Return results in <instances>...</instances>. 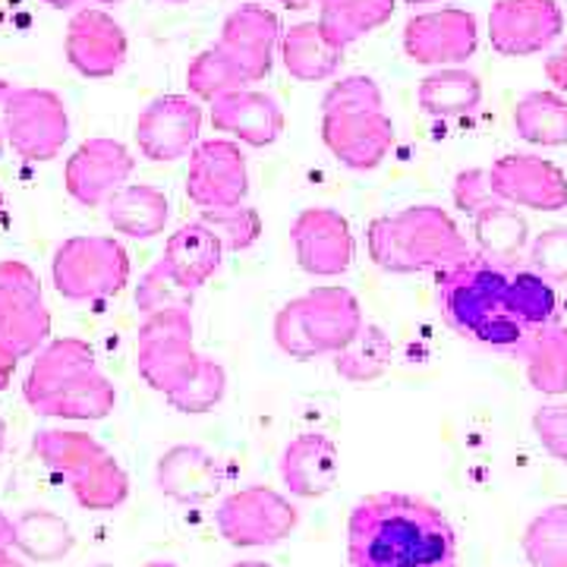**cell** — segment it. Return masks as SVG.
Masks as SVG:
<instances>
[{"instance_id":"48","label":"cell","mask_w":567,"mask_h":567,"mask_svg":"<svg viewBox=\"0 0 567 567\" xmlns=\"http://www.w3.org/2000/svg\"><path fill=\"white\" fill-rule=\"evenodd\" d=\"M17 357L13 353H7L3 347H0V391H7V385L13 382V372H17Z\"/></svg>"},{"instance_id":"11","label":"cell","mask_w":567,"mask_h":567,"mask_svg":"<svg viewBox=\"0 0 567 567\" xmlns=\"http://www.w3.org/2000/svg\"><path fill=\"white\" fill-rule=\"evenodd\" d=\"M290 240H293L297 262L312 278H341L357 256L350 221L338 208H324V205L303 208L293 218Z\"/></svg>"},{"instance_id":"10","label":"cell","mask_w":567,"mask_h":567,"mask_svg":"<svg viewBox=\"0 0 567 567\" xmlns=\"http://www.w3.org/2000/svg\"><path fill=\"white\" fill-rule=\"evenodd\" d=\"M480 48V20L464 7H442L410 17L404 25V54L420 66H461Z\"/></svg>"},{"instance_id":"50","label":"cell","mask_w":567,"mask_h":567,"mask_svg":"<svg viewBox=\"0 0 567 567\" xmlns=\"http://www.w3.org/2000/svg\"><path fill=\"white\" fill-rule=\"evenodd\" d=\"M17 548H7L0 546V567H22L20 561H17V555H13Z\"/></svg>"},{"instance_id":"45","label":"cell","mask_w":567,"mask_h":567,"mask_svg":"<svg viewBox=\"0 0 567 567\" xmlns=\"http://www.w3.org/2000/svg\"><path fill=\"white\" fill-rule=\"evenodd\" d=\"M533 435L548 454L567 466V401H551L533 413Z\"/></svg>"},{"instance_id":"38","label":"cell","mask_w":567,"mask_h":567,"mask_svg":"<svg viewBox=\"0 0 567 567\" xmlns=\"http://www.w3.org/2000/svg\"><path fill=\"white\" fill-rule=\"evenodd\" d=\"M186 89L203 102H218L230 92L249 89V80L218 44H212V48L199 51L186 66Z\"/></svg>"},{"instance_id":"15","label":"cell","mask_w":567,"mask_h":567,"mask_svg":"<svg viewBox=\"0 0 567 567\" xmlns=\"http://www.w3.org/2000/svg\"><path fill=\"white\" fill-rule=\"evenodd\" d=\"M492 189L502 203L533 212H561L567 208V174L539 155H502L488 167Z\"/></svg>"},{"instance_id":"40","label":"cell","mask_w":567,"mask_h":567,"mask_svg":"<svg viewBox=\"0 0 567 567\" xmlns=\"http://www.w3.org/2000/svg\"><path fill=\"white\" fill-rule=\"evenodd\" d=\"M193 300H196V290L183 287L162 259L152 265L136 284V309L142 316H155V312H167V309L193 312Z\"/></svg>"},{"instance_id":"53","label":"cell","mask_w":567,"mask_h":567,"mask_svg":"<svg viewBox=\"0 0 567 567\" xmlns=\"http://www.w3.org/2000/svg\"><path fill=\"white\" fill-rule=\"evenodd\" d=\"M3 447H7V423L0 420V454H3Z\"/></svg>"},{"instance_id":"59","label":"cell","mask_w":567,"mask_h":567,"mask_svg":"<svg viewBox=\"0 0 567 567\" xmlns=\"http://www.w3.org/2000/svg\"><path fill=\"white\" fill-rule=\"evenodd\" d=\"M0 208H3V193H0Z\"/></svg>"},{"instance_id":"21","label":"cell","mask_w":567,"mask_h":567,"mask_svg":"<svg viewBox=\"0 0 567 567\" xmlns=\"http://www.w3.org/2000/svg\"><path fill=\"white\" fill-rule=\"evenodd\" d=\"M155 486L177 505H203L224 486V466L199 445H174L155 464Z\"/></svg>"},{"instance_id":"8","label":"cell","mask_w":567,"mask_h":567,"mask_svg":"<svg viewBox=\"0 0 567 567\" xmlns=\"http://www.w3.org/2000/svg\"><path fill=\"white\" fill-rule=\"evenodd\" d=\"M7 145L25 162H51L70 140V114L51 89H13L3 104Z\"/></svg>"},{"instance_id":"26","label":"cell","mask_w":567,"mask_h":567,"mask_svg":"<svg viewBox=\"0 0 567 567\" xmlns=\"http://www.w3.org/2000/svg\"><path fill=\"white\" fill-rule=\"evenodd\" d=\"M107 224L133 240H152L158 237L171 221V203L158 186L148 183H126L104 203Z\"/></svg>"},{"instance_id":"43","label":"cell","mask_w":567,"mask_h":567,"mask_svg":"<svg viewBox=\"0 0 567 567\" xmlns=\"http://www.w3.org/2000/svg\"><path fill=\"white\" fill-rule=\"evenodd\" d=\"M527 268L543 275L548 284H567V227H548L529 240Z\"/></svg>"},{"instance_id":"33","label":"cell","mask_w":567,"mask_h":567,"mask_svg":"<svg viewBox=\"0 0 567 567\" xmlns=\"http://www.w3.org/2000/svg\"><path fill=\"white\" fill-rule=\"evenodd\" d=\"M398 0H319V25L324 39L347 51L394 17Z\"/></svg>"},{"instance_id":"46","label":"cell","mask_w":567,"mask_h":567,"mask_svg":"<svg viewBox=\"0 0 567 567\" xmlns=\"http://www.w3.org/2000/svg\"><path fill=\"white\" fill-rule=\"evenodd\" d=\"M451 196H454V205L464 212V215H480L483 208H488L492 203H502L498 196H495V189H492V181H488V171L486 167H470V171H461L457 177H454V189H451Z\"/></svg>"},{"instance_id":"9","label":"cell","mask_w":567,"mask_h":567,"mask_svg":"<svg viewBox=\"0 0 567 567\" xmlns=\"http://www.w3.org/2000/svg\"><path fill=\"white\" fill-rule=\"evenodd\" d=\"M51 334V312L35 271L20 259L0 262V347L17 360L39 353Z\"/></svg>"},{"instance_id":"52","label":"cell","mask_w":567,"mask_h":567,"mask_svg":"<svg viewBox=\"0 0 567 567\" xmlns=\"http://www.w3.org/2000/svg\"><path fill=\"white\" fill-rule=\"evenodd\" d=\"M48 7H54V10H70V7H80L82 0H44Z\"/></svg>"},{"instance_id":"3","label":"cell","mask_w":567,"mask_h":567,"mask_svg":"<svg viewBox=\"0 0 567 567\" xmlns=\"http://www.w3.org/2000/svg\"><path fill=\"white\" fill-rule=\"evenodd\" d=\"M369 259L391 275H442L473 252L461 227L439 205H410L382 215L365 230Z\"/></svg>"},{"instance_id":"25","label":"cell","mask_w":567,"mask_h":567,"mask_svg":"<svg viewBox=\"0 0 567 567\" xmlns=\"http://www.w3.org/2000/svg\"><path fill=\"white\" fill-rule=\"evenodd\" d=\"M224 244L218 240V234L208 227L205 221H189L177 227L167 244H164L162 262L171 268V275L189 287V290H199L218 268L224 259Z\"/></svg>"},{"instance_id":"30","label":"cell","mask_w":567,"mask_h":567,"mask_svg":"<svg viewBox=\"0 0 567 567\" xmlns=\"http://www.w3.org/2000/svg\"><path fill=\"white\" fill-rule=\"evenodd\" d=\"M114 404H117V391L111 385V379L95 365V369L82 372L80 379H73L66 388H61L54 398H48L35 413L51 416V420L95 423V420L111 416Z\"/></svg>"},{"instance_id":"36","label":"cell","mask_w":567,"mask_h":567,"mask_svg":"<svg viewBox=\"0 0 567 567\" xmlns=\"http://www.w3.org/2000/svg\"><path fill=\"white\" fill-rule=\"evenodd\" d=\"M507 306L517 316V322L527 331H539L555 322L558 316V293L555 284H548L533 268H511L507 278Z\"/></svg>"},{"instance_id":"58","label":"cell","mask_w":567,"mask_h":567,"mask_svg":"<svg viewBox=\"0 0 567 567\" xmlns=\"http://www.w3.org/2000/svg\"><path fill=\"white\" fill-rule=\"evenodd\" d=\"M171 3H186V0H171Z\"/></svg>"},{"instance_id":"6","label":"cell","mask_w":567,"mask_h":567,"mask_svg":"<svg viewBox=\"0 0 567 567\" xmlns=\"http://www.w3.org/2000/svg\"><path fill=\"white\" fill-rule=\"evenodd\" d=\"M203 363V353L193 344V312L167 309L145 316L136 334V369L142 382L171 398L181 391Z\"/></svg>"},{"instance_id":"34","label":"cell","mask_w":567,"mask_h":567,"mask_svg":"<svg viewBox=\"0 0 567 567\" xmlns=\"http://www.w3.org/2000/svg\"><path fill=\"white\" fill-rule=\"evenodd\" d=\"M517 136L539 148L567 145V95L561 92H527L514 107Z\"/></svg>"},{"instance_id":"14","label":"cell","mask_w":567,"mask_h":567,"mask_svg":"<svg viewBox=\"0 0 567 567\" xmlns=\"http://www.w3.org/2000/svg\"><path fill=\"white\" fill-rule=\"evenodd\" d=\"M203 133V107L189 95H162L142 107L136 121V142L148 162L186 158Z\"/></svg>"},{"instance_id":"19","label":"cell","mask_w":567,"mask_h":567,"mask_svg":"<svg viewBox=\"0 0 567 567\" xmlns=\"http://www.w3.org/2000/svg\"><path fill=\"white\" fill-rule=\"evenodd\" d=\"M322 142L350 171H375L394 145V123L385 111L322 114Z\"/></svg>"},{"instance_id":"39","label":"cell","mask_w":567,"mask_h":567,"mask_svg":"<svg viewBox=\"0 0 567 567\" xmlns=\"http://www.w3.org/2000/svg\"><path fill=\"white\" fill-rule=\"evenodd\" d=\"M224 394H227V369H224L218 360L203 357L199 372H196L181 391H174V394L164 398V401L174 406L177 413L199 416V413H208V410H215V406L221 404Z\"/></svg>"},{"instance_id":"57","label":"cell","mask_w":567,"mask_h":567,"mask_svg":"<svg viewBox=\"0 0 567 567\" xmlns=\"http://www.w3.org/2000/svg\"><path fill=\"white\" fill-rule=\"evenodd\" d=\"M3 145H7V136H3V130H0V155H3Z\"/></svg>"},{"instance_id":"23","label":"cell","mask_w":567,"mask_h":567,"mask_svg":"<svg viewBox=\"0 0 567 567\" xmlns=\"http://www.w3.org/2000/svg\"><path fill=\"white\" fill-rule=\"evenodd\" d=\"M212 126L244 145L265 148V145H275L281 140L284 111L271 95L240 89V92H230L218 102H212Z\"/></svg>"},{"instance_id":"2","label":"cell","mask_w":567,"mask_h":567,"mask_svg":"<svg viewBox=\"0 0 567 567\" xmlns=\"http://www.w3.org/2000/svg\"><path fill=\"white\" fill-rule=\"evenodd\" d=\"M435 278L442 316L461 338L492 350H524L533 331L517 322V316L507 306L511 268L488 262L480 252H470L464 262Z\"/></svg>"},{"instance_id":"20","label":"cell","mask_w":567,"mask_h":567,"mask_svg":"<svg viewBox=\"0 0 567 567\" xmlns=\"http://www.w3.org/2000/svg\"><path fill=\"white\" fill-rule=\"evenodd\" d=\"M303 306V322L319 357L341 353L360 331H363V306L341 284H322L312 287L300 297Z\"/></svg>"},{"instance_id":"12","label":"cell","mask_w":567,"mask_h":567,"mask_svg":"<svg viewBox=\"0 0 567 567\" xmlns=\"http://www.w3.org/2000/svg\"><path fill=\"white\" fill-rule=\"evenodd\" d=\"M565 32L558 0H498L488 13V41L505 58L543 54Z\"/></svg>"},{"instance_id":"37","label":"cell","mask_w":567,"mask_h":567,"mask_svg":"<svg viewBox=\"0 0 567 567\" xmlns=\"http://www.w3.org/2000/svg\"><path fill=\"white\" fill-rule=\"evenodd\" d=\"M520 548L529 567H567V505L543 507L524 529Z\"/></svg>"},{"instance_id":"60","label":"cell","mask_w":567,"mask_h":567,"mask_svg":"<svg viewBox=\"0 0 567 567\" xmlns=\"http://www.w3.org/2000/svg\"><path fill=\"white\" fill-rule=\"evenodd\" d=\"M92 567H114V565H92Z\"/></svg>"},{"instance_id":"22","label":"cell","mask_w":567,"mask_h":567,"mask_svg":"<svg viewBox=\"0 0 567 567\" xmlns=\"http://www.w3.org/2000/svg\"><path fill=\"white\" fill-rule=\"evenodd\" d=\"M278 470H281V483L290 495L322 498L338 483L341 454L324 432H303L284 447Z\"/></svg>"},{"instance_id":"27","label":"cell","mask_w":567,"mask_h":567,"mask_svg":"<svg viewBox=\"0 0 567 567\" xmlns=\"http://www.w3.org/2000/svg\"><path fill=\"white\" fill-rule=\"evenodd\" d=\"M416 104L423 114L435 117V121L466 117L483 104V82L464 66H442V70H432L420 82Z\"/></svg>"},{"instance_id":"7","label":"cell","mask_w":567,"mask_h":567,"mask_svg":"<svg viewBox=\"0 0 567 567\" xmlns=\"http://www.w3.org/2000/svg\"><path fill=\"white\" fill-rule=\"evenodd\" d=\"M300 524L297 505L278 488L246 486L230 492L215 511V527L234 548H268L284 543Z\"/></svg>"},{"instance_id":"44","label":"cell","mask_w":567,"mask_h":567,"mask_svg":"<svg viewBox=\"0 0 567 567\" xmlns=\"http://www.w3.org/2000/svg\"><path fill=\"white\" fill-rule=\"evenodd\" d=\"M275 344L290 360H316L319 357V350H316L309 331H306L300 297L278 309V316H275Z\"/></svg>"},{"instance_id":"35","label":"cell","mask_w":567,"mask_h":567,"mask_svg":"<svg viewBox=\"0 0 567 567\" xmlns=\"http://www.w3.org/2000/svg\"><path fill=\"white\" fill-rule=\"evenodd\" d=\"M391 360H394V344L385 334V328L375 322H365L363 331L341 353H334V369L347 382L365 385V382L382 379Z\"/></svg>"},{"instance_id":"13","label":"cell","mask_w":567,"mask_h":567,"mask_svg":"<svg viewBox=\"0 0 567 567\" xmlns=\"http://www.w3.org/2000/svg\"><path fill=\"white\" fill-rule=\"evenodd\" d=\"M249 167L246 155L234 140H205L189 152L186 196L203 212L246 203Z\"/></svg>"},{"instance_id":"55","label":"cell","mask_w":567,"mask_h":567,"mask_svg":"<svg viewBox=\"0 0 567 567\" xmlns=\"http://www.w3.org/2000/svg\"><path fill=\"white\" fill-rule=\"evenodd\" d=\"M410 7H425V3H439V0H406Z\"/></svg>"},{"instance_id":"28","label":"cell","mask_w":567,"mask_h":567,"mask_svg":"<svg viewBox=\"0 0 567 567\" xmlns=\"http://www.w3.org/2000/svg\"><path fill=\"white\" fill-rule=\"evenodd\" d=\"M473 234L480 256H486L488 262L517 268L520 259H527L529 227L514 205L492 203L480 215H473Z\"/></svg>"},{"instance_id":"5","label":"cell","mask_w":567,"mask_h":567,"mask_svg":"<svg viewBox=\"0 0 567 567\" xmlns=\"http://www.w3.org/2000/svg\"><path fill=\"white\" fill-rule=\"evenodd\" d=\"M51 281L63 300H107L130 284V252L114 237H70L51 259Z\"/></svg>"},{"instance_id":"41","label":"cell","mask_w":567,"mask_h":567,"mask_svg":"<svg viewBox=\"0 0 567 567\" xmlns=\"http://www.w3.org/2000/svg\"><path fill=\"white\" fill-rule=\"evenodd\" d=\"M224 244L227 252H244L252 249L262 237V215L252 208V205H227V208H208L203 212V218Z\"/></svg>"},{"instance_id":"47","label":"cell","mask_w":567,"mask_h":567,"mask_svg":"<svg viewBox=\"0 0 567 567\" xmlns=\"http://www.w3.org/2000/svg\"><path fill=\"white\" fill-rule=\"evenodd\" d=\"M546 76L555 85V92L567 95V44H561L555 54L546 58Z\"/></svg>"},{"instance_id":"49","label":"cell","mask_w":567,"mask_h":567,"mask_svg":"<svg viewBox=\"0 0 567 567\" xmlns=\"http://www.w3.org/2000/svg\"><path fill=\"white\" fill-rule=\"evenodd\" d=\"M13 536H17V527H13V517H7L0 511V546L13 548Z\"/></svg>"},{"instance_id":"29","label":"cell","mask_w":567,"mask_h":567,"mask_svg":"<svg viewBox=\"0 0 567 567\" xmlns=\"http://www.w3.org/2000/svg\"><path fill=\"white\" fill-rule=\"evenodd\" d=\"M344 51L324 39L319 20L297 22L284 32L281 61L284 70L300 82L331 80L341 66Z\"/></svg>"},{"instance_id":"56","label":"cell","mask_w":567,"mask_h":567,"mask_svg":"<svg viewBox=\"0 0 567 567\" xmlns=\"http://www.w3.org/2000/svg\"><path fill=\"white\" fill-rule=\"evenodd\" d=\"M95 3H104V7H114V3H121V0H95Z\"/></svg>"},{"instance_id":"24","label":"cell","mask_w":567,"mask_h":567,"mask_svg":"<svg viewBox=\"0 0 567 567\" xmlns=\"http://www.w3.org/2000/svg\"><path fill=\"white\" fill-rule=\"evenodd\" d=\"M95 369V350L80 338H58L48 347H41L35 363L25 375L22 394L32 410H39L48 398H54L61 388H66L82 372Z\"/></svg>"},{"instance_id":"42","label":"cell","mask_w":567,"mask_h":567,"mask_svg":"<svg viewBox=\"0 0 567 567\" xmlns=\"http://www.w3.org/2000/svg\"><path fill=\"white\" fill-rule=\"evenodd\" d=\"M382 107H385V99H382L379 82L363 73L331 82L322 95V114H365V111H382Z\"/></svg>"},{"instance_id":"17","label":"cell","mask_w":567,"mask_h":567,"mask_svg":"<svg viewBox=\"0 0 567 567\" xmlns=\"http://www.w3.org/2000/svg\"><path fill=\"white\" fill-rule=\"evenodd\" d=\"M66 61L85 80H107L126 63V32L111 13L99 7H82L66 25L63 41Z\"/></svg>"},{"instance_id":"16","label":"cell","mask_w":567,"mask_h":567,"mask_svg":"<svg viewBox=\"0 0 567 567\" xmlns=\"http://www.w3.org/2000/svg\"><path fill=\"white\" fill-rule=\"evenodd\" d=\"M136 171L133 152L117 140H85L66 158L63 167V183L66 193L85 208H99L117 189L126 186V181Z\"/></svg>"},{"instance_id":"31","label":"cell","mask_w":567,"mask_h":567,"mask_svg":"<svg viewBox=\"0 0 567 567\" xmlns=\"http://www.w3.org/2000/svg\"><path fill=\"white\" fill-rule=\"evenodd\" d=\"M13 527H17L13 548L22 558L39 561V565L63 561L76 546L73 527L48 507H25L20 517H13Z\"/></svg>"},{"instance_id":"4","label":"cell","mask_w":567,"mask_h":567,"mask_svg":"<svg viewBox=\"0 0 567 567\" xmlns=\"http://www.w3.org/2000/svg\"><path fill=\"white\" fill-rule=\"evenodd\" d=\"M32 451L58 480H63L76 505L85 511H114L130 498V476L107 447L76 429H41Z\"/></svg>"},{"instance_id":"51","label":"cell","mask_w":567,"mask_h":567,"mask_svg":"<svg viewBox=\"0 0 567 567\" xmlns=\"http://www.w3.org/2000/svg\"><path fill=\"white\" fill-rule=\"evenodd\" d=\"M281 7H287V10H306V7H312L316 0H278Z\"/></svg>"},{"instance_id":"1","label":"cell","mask_w":567,"mask_h":567,"mask_svg":"<svg viewBox=\"0 0 567 567\" xmlns=\"http://www.w3.org/2000/svg\"><path fill=\"white\" fill-rule=\"evenodd\" d=\"M350 567H457V533L425 498L379 492L347 520Z\"/></svg>"},{"instance_id":"32","label":"cell","mask_w":567,"mask_h":567,"mask_svg":"<svg viewBox=\"0 0 567 567\" xmlns=\"http://www.w3.org/2000/svg\"><path fill=\"white\" fill-rule=\"evenodd\" d=\"M527 365V382L533 391L546 398L567 394V324L551 322L529 334L520 350Z\"/></svg>"},{"instance_id":"54","label":"cell","mask_w":567,"mask_h":567,"mask_svg":"<svg viewBox=\"0 0 567 567\" xmlns=\"http://www.w3.org/2000/svg\"><path fill=\"white\" fill-rule=\"evenodd\" d=\"M145 567H181V565H174V561H148Z\"/></svg>"},{"instance_id":"18","label":"cell","mask_w":567,"mask_h":567,"mask_svg":"<svg viewBox=\"0 0 567 567\" xmlns=\"http://www.w3.org/2000/svg\"><path fill=\"white\" fill-rule=\"evenodd\" d=\"M281 39L284 29L278 13H271L262 3H244L234 13H227L221 39L215 44L244 70L246 80L259 82L271 73L275 51L281 48Z\"/></svg>"}]
</instances>
